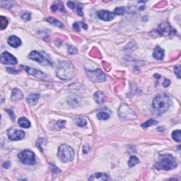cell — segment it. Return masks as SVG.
I'll use <instances>...</instances> for the list:
<instances>
[{
    "instance_id": "6da1fadb",
    "label": "cell",
    "mask_w": 181,
    "mask_h": 181,
    "mask_svg": "<svg viewBox=\"0 0 181 181\" xmlns=\"http://www.w3.org/2000/svg\"><path fill=\"white\" fill-rule=\"evenodd\" d=\"M75 69L72 62L67 61L60 62L56 69L57 77L62 80H69L75 75Z\"/></svg>"
},
{
    "instance_id": "7a4b0ae2",
    "label": "cell",
    "mask_w": 181,
    "mask_h": 181,
    "mask_svg": "<svg viewBox=\"0 0 181 181\" xmlns=\"http://www.w3.org/2000/svg\"><path fill=\"white\" fill-rule=\"evenodd\" d=\"M171 99L166 94L159 95L154 99L152 103L154 112L158 115H161L166 113L171 105Z\"/></svg>"
},
{
    "instance_id": "3957f363",
    "label": "cell",
    "mask_w": 181,
    "mask_h": 181,
    "mask_svg": "<svg viewBox=\"0 0 181 181\" xmlns=\"http://www.w3.org/2000/svg\"><path fill=\"white\" fill-rule=\"evenodd\" d=\"M177 166V162L175 157L171 154H162L159 156L158 161L155 163V168L158 170H169L173 169Z\"/></svg>"
},
{
    "instance_id": "277c9868",
    "label": "cell",
    "mask_w": 181,
    "mask_h": 181,
    "mask_svg": "<svg viewBox=\"0 0 181 181\" xmlns=\"http://www.w3.org/2000/svg\"><path fill=\"white\" fill-rule=\"evenodd\" d=\"M57 156L62 162H70L74 159V151L70 146L67 145V144H62L59 147Z\"/></svg>"
},
{
    "instance_id": "5b68a950",
    "label": "cell",
    "mask_w": 181,
    "mask_h": 181,
    "mask_svg": "<svg viewBox=\"0 0 181 181\" xmlns=\"http://www.w3.org/2000/svg\"><path fill=\"white\" fill-rule=\"evenodd\" d=\"M29 57L31 60L36 61L43 65H53V62L48 57H45L43 53L36 51V50L31 52L29 54Z\"/></svg>"
},
{
    "instance_id": "8992f818",
    "label": "cell",
    "mask_w": 181,
    "mask_h": 181,
    "mask_svg": "<svg viewBox=\"0 0 181 181\" xmlns=\"http://www.w3.org/2000/svg\"><path fill=\"white\" fill-rule=\"evenodd\" d=\"M19 158L21 162L26 165H33L36 163V156L30 150H24L19 154Z\"/></svg>"
},
{
    "instance_id": "52a82bcc",
    "label": "cell",
    "mask_w": 181,
    "mask_h": 181,
    "mask_svg": "<svg viewBox=\"0 0 181 181\" xmlns=\"http://www.w3.org/2000/svg\"><path fill=\"white\" fill-rule=\"evenodd\" d=\"M157 31L158 34L163 36H169L176 33V31H175L168 22L161 23V24L158 26Z\"/></svg>"
},
{
    "instance_id": "ba28073f",
    "label": "cell",
    "mask_w": 181,
    "mask_h": 181,
    "mask_svg": "<svg viewBox=\"0 0 181 181\" xmlns=\"http://www.w3.org/2000/svg\"><path fill=\"white\" fill-rule=\"evenodd\" d=\"M88 77L93 81L96 83L103 82L105 81V76L104 73L100 69H96L93 71H88L87 72Z\"/></svg>"
},
{
    "instance_id": "9c48e42d",
    "label": "cell",
    "mask_w": 181,
    "mask_h": 181,
    "mask_svg": "<svg viewBox=\"0 0 181 181\" xmlns=\"http://www.w3.org/2000/svg\"><path fill=\"white\" fill-rule=\"evenodd\" d=\"M118 115L122 118H127V119L137 118L135 113L127 105H122L120 106V110H118Z\"/></svg>"
},
{
    "instance_id": "30bf717a",
    "label": "cell",
    "mask_w": 181,
    "mask_h": 181,
    "mask_svg": "<svg viewBox=\"0 0 181 181\" xmlns=\"http://www.w3.org/2000/svg\"><path fill=\"white\" fill-rule=\"evenodd\" d=\"M7 135L10 140L19 141L23 140L25 137V132L21 130L11 129L8 131Z\"/></svg>"
},
{
    "instance_id": "8fae6325",
    "label": "cell",
    "mask_w": 181,
    "mask_h": 181,
    "mask_svg": "<svg viewBox=\"0 0 181 181\" xmlns=\"http://www.w3.org/2000/svg\"><path fill=\"white\" fill-rule=\"evenodd\" d=\"M1 62L3 64H12V65H14V64H17L18 60L16 57L12 55L11 54H10L8 52H4L1 55V58H0Z\"/></svg>"
},
{
    "instance_id": "7c38bea8",
    "label": "cell",
    "mask_w": 181,
    "mask_h": 181,
    "mask_svg": "<svg viewBox=\"0 0 181 181\" xmlns=\"http://www.w3.org/2000/svg\"><path fill=\"white\" fill-rule=\"evenodd\" d=\"M21 67L24 68V70H25L28 74H31V75H32V76H36V77L38 78V79H44L46 78V76H47L44 73L42 72L41 71L38 70V69H33V68L26 67V66H24H24L21 65Z\"/></svg>"
},
{
    "instance_id": "4fadbf2b",
    "label": "cell",
    "mask_w": 181,
    "mask_h": 181,
    "mask_svg": "<svg viewBox=\"0 0 181 181\" xmlns=\"http://www.w3.org/2000/svg\"><path fill=\"white\" fill-rule=\"evenodd\" d=\"M97 15H98L99 19L105 21H110L113 20L115 16V14L114 13L106 11V10H100V11H98Z\"/></svg>"
},
{
    "instance_id": "5bb4252c",
    "label": "cell",
    "mask_w": 181,
    "mask_h": 181,
    "mask_svg": "<svg viewBox=\"0 0 181 181\" xmlns=\"http://www.w3.org/2000/svg\"><path fill=\"white\" fill-rule=\"evenodd\" d=\"M67 6H69L71 9H72L75 13L77 14L78 15L83 16V14L82 11V6H80V5L76 4V3L73 2V1H68Z\"/></svg>"
},
{
    "instance_id": "9a60e30c",
    "label": "cell",
    "mask_w": 181,
    "mask_h": 181,
    "mask_svg": "<svg viewBox=\"0 0 181 181\" xmlns=\"http://www.w3.org/2000/svg\"><path fill=\"white\" fill-rule=\"evenodd\" d=\"M7 43L8 44L10 45V46L13 47V48H18L21 44V41L20 38L16 37L15 36H11L10 37H9L7 40Z\"/></svg>"
},
{
    "instance_id": "2e32d148",
    "label": "cell",
    "mask_w": 181,
    "mask_h": 181,
    "mask_svg": "<svg viewBox=\"0 0 181 181\" xmlns=\"http://www.w3.org/2000/svg\"><path fill=\"white\" fill-rule=\"evenodd\" d=\"M24 94H23L22 91L19 88H14L11 92V99L13 101H16L23 98Z\"/></svg>"
},
{
    "instance_id": "e0dca14e",
    "label": "cell",
    "mask_w": 181,
    "mask_h": 181,
    "mask_svg": "<svg viewBox=\"0 0 181 181\" xmlns=\"http://www.w3.org/2000/svg\"><path fill=\"white\" fill-rule=\"evenodd\" d=\"M153 57L158 60H162L164 57V50L161 49L159 46H157L155 48L154 53H153Z\"/></svg>"
},
{
    "instance_id": "ac0fdd59",
    "label": "cell",
    "mask_w": 181,
    "mask_h": 181,
    "mask_svg": "<svg viewBox=\"0 0 181 181\" xmlns=\"http://www.w3.org/2000/svg\"><path fill=\"white\" fill-rule=\"evenodd\" d=\"M108 177L105 173H98L92 175L88 178V180H108Z\"/></svg>"
},
{
    "instance_id": "d6986e66",
    "label": "cell",
    "mask_w": 181,
    "mask_h": 181,
    "mask_svg": "<svg viewBox=\"0 0 181 181\" xmlns=\"http://www.w3.org/2000/svg\"><path fill=\"white\" fill-rule=\"evenodd\" d=\"M94 98L95 101L98 104H101L105 102V95L103 93L100 91H97L94 93Z\"/></svg>"
},
{
    "instance_id": "ffe728a7",
    "label": "cell",
    "mask_w": 181,
    "mask_h": 181,
    "mask_svg": "<svg viewBox=\"0 0 181 181\" xmlns=\"http://www.w3.org/2000/svg\"><path fill=\"white\" fill-rule=\"evenodd\" d=\"M19 125H20L21 128H29L31 127V122L27 119L26 118L21 117L18 120Z\"/></svg>"
},
{
    "instance_id": "44dd1931",
    "label": "cell",
    "mask_w": 181,
    "mask_h": 181,
    "mask_svg": "<svg viewBox=\"0 0 181 181\" xmlns=\"http://www.w3.org/2000/svg\"><path fill=\"white\" fill-rule=\"evenodd\" d=\"M40 98V95L39 94H36V93H33V94L29 95L27 98V101L29 104L31 105H34L36 104L37 101L38 100V99Z\"/></svg>"
},
{
    "instance_id": "7402d4cb",
    "label": "cell",
    "mask_w": 181,
    "mask_h": 181,
    "mask_svg": "<svg viewBox=\"0 0 181 181\" xmlns=\"http://www.w3.org/2000/svg\"><path fill=\"white\" fill-rule=\"evenodd\" d=\"M46 21L48 23H50V24L56 26L57 27L64 28V24L59 20H57V19L53 18V17H48V18L46 19Z\"/></svg>"
},
{
    "instance_id": "603a6c76",
    "label": "cell",
    "mask_w": 181,
    "mask_h": 181,
    "mask_svg": "<svg viewBox=\"0 0 181 181\" xmlns=\"http://www.w3.org/2000/svg\"><path fill=\"white\" fill-rule=\"evenodd\" d=\"M74 123L79 127H85L87 124V121L85 118H76L74 119Z\"/></svg>"
},
{
    "instance_id": "cb8c5ba5",
    "label": "cell",
    "mask_w": 181,
    "mask_h": 181,
    "mask_svg": "<svg viewBox=\"0 0 181 181\" xmlns=\"http://www.w3.org/2000/svg\"><path fill=\"white\" fill-rule=\"evenodd\" d=\"M157 124H158V121L155 120L153 119H150L149 120H147V122H145V123H144L143 124L141 125V127L143 128H147L152 126V125H156Z\"/></svg>"
},
{
    "instance_id": "d4e9b609",
    "label": "cell",
    "mask_w": 181,
    "mask_h": 181,
    "mask_svg": "<svg viewBox=\"0 0 181 181\" xmlns=\"http://www.w3.org/2000/svg\"><path fill=\"white\" fill-rule=\"evenodd\" d=\"M140 163V160L139 158L135 156H132L130 157V160L128 161V166L130 167H133L135 166L136 164Z\"/></svg>"
},
{
    "instance_id": "484cf974",
    "label": "cell",
    "mask_w": 181,
    "mask_h": 181,
    "mask_svg": "<svg viewBox=\"0 0 181 181\" xmlns=\"http://www.w3.org/2000/svg\"><path fill=\"white\" fill-rule=\"evenodd\" d=\"M8 23L9 21L6 17H4V16L0 17V28H1V30L6 29L8 25Z\"/></svg>"
},
{
    "instance_id": "4316f807",
    "label": "cell",
    "mask_w": 181,
    "mask_h": 181,
    "mask_svg": "<svg viewBox=\"0 0 181 181\" xmlns=\"http://www.w3.org/2000/svg\"><path fill=\"white\" fill-rule=\"evenodd\" d=\"M97 118L99 120H106L109 119L110 115L108 113L105 112H100L97 114Z\"/></svg>"
},
{
    "instance_id": "83f0119b",
    "label": "cell",
    "mask_w": 181,
    "mask_h": 181,
    "mask_svg": "<svg viewBox=\"0 0 181 181\" xmlns=\"http://www.w3.org/2000/svg\"><path fill=\"white\" fill-rule=\"evenodd\" d=\"M172 137L175 142H180V130H177L173 131L172 133Z\"/></svg>"
},
{
    "instance_id": "f1b7e54d",
    "label": "cell",
    "mask_w": 181,
    "mask_h": 181,
    "mask_svg": "<svg viewBox=\"0 0 181 181\" xmlns=\"http://www.w3.org/2000/svg\"><path fill=\"white\" fill-rule=\"evenodd\" d=\"M64 125H65V121L64 120H60L57 122L55 125V130H60L64 128Z\"/></svg>"
},
{
    "instance_id": "f546056e",
    "label": "cell",
    "mask_w": 181,
    "mask_h": 181,
    "mask_svg": "<svg viewBox=\"0 0 181 181\" xmlns=\"http://www.w3.org/2000/svg\"><path fill=\"white\" fill-rule=\"evenodd\" d=\"M58 9H60V11H62V10L63 11H64V6L63 5H58V4H53L51 6V10L53 11V12H55L56 11H57Z\"/></svg>"
},
{
    "instance_id": "4dcf8cb0",
    "label": "cell",
    "mask_w": 181,
    "mask_h": 181,
    "mask_svg": "<svg viewBox=\"0 0 181 181\" xmlns=\"http://www.w3.org/2000/svg\"><path fill=\"white\" fill-rule=\"evenodd\" d=\"M21 18L22 19H24V21H29L31 18V13H29V12H24V14H23L21 16Z\"/></svg>"
},
{
    "instance_id": "1f68e13d",
    "label": "cell",
    "mask_w": 181,
    "mask_h": 181,
    "mask_svg": "<svg viewBox=\"0 0 181 181\" xmlns=\"http://www.w3.org/2000/svg\"><path fill=\"white\" fill-rule=\"evenodd\" d=\"M125 9L124 7H118L115 10V14L123 15L125 13Z\"/></svg>"
},
{
    "instance_id": "d6a6232c",
    "label": "cell",
    "mask_w": 181,
    "mask_h": 181,
    "mask_svg": "<svg viewBox=\"0 0 181 181\" xmlns=\"http://www.w3.org/2000/svg\"><path fill=\"white\" fill-rule=\"evenodd\" d=\"M174 72H175V74H176L177 77L178 79H180V65H177L175 67V69H174Z\"/></svg>"
},
{
    "instance_id": "836d02e7",
    "label": "cell",
    "mask_w": 181,
    "mask_h": 181,
    "mask_svg": "<svg viewBox=\"0 0 181 181\" xmlns=\"http://www.w3.org/2000/svg\"><path fill=\"white\" fill-rule=\"evenodd\" d=\"M51 170H52V171L55 173H59L61 172V170L59 169L57 167L55 166V165L53 164V163H51Z\"/></svg>"
},
{
    "instance_id": "e575fe53",
    "label": "cell",
    "mask_w": 181,
    "mask_h": 181,
    "mask_svg": "<svg viewBox=\"0 0 181 181\" xmlns=\"http://www.w3.org/2000/svg\"><path fill=\"white\" fill-rule=\"evenodd\" d=\"M80 25H81V23H74V24H73V29L76 31H80V30H81V29H80Z\"/></svg>"
},
{
    "instance_id": "d590c367",
    "label": "cell",
    "mask_w": 181,
    "mask_h": 181,
    "mask_svg": "<svg viewBox=\"0 0 181 181\" xmlns=\"http://www.w3.org/2000/svg\"><path fill=\"white\" fill-rule=\"evenodd\" d=\"M69 53L70 54H76L77 53V49L73 46H69V50H68Z\"/></svg>"
},
{
    "instance_id": "8d00e7d4",
    "label": "cell",
    "mask_w": 181,
    "mask_h": 181,
    "mask_svg": "<svg viewBox=\"0 0 181 181\" xmlns=\"http://www.w3.org/2000/svg\"><path fill=\"white\" fill-rule=\"evenodd\" d=\"M90 151V147L88 145V144H86V145L83 146V154H88V151Z\"/></svg>"
},
{
    "instance_id": "74e56055",
    "label": "cell",
    "mask_w": 181,
    "mask_h": 181,
    "mask_svg": "<svg viewBox=\"0 0 181 181\" xmlns=\"http://www.w3.org/2000/svg\"><path fill=\"white\" fill-rule=\"evenodd\" d=\"M7 71L9 73H11V74H17V73L19 72V71L16 70V69H14V68H10V67H7Z\"/></svg>"
},
{
    "instance_id": "f35d334b",
    "label": "cell",
    "mask_w": 181,
    "mask_h": 181,
    "mask_svg": "<svg viewBox=\"0 0 181 181\" xmlns=\"http://www.w3.org/2000/svg\"><path fill=\"white\" fill-rule=\"evenodd\" d=\"M6 112H7V113H9V115L10 117H11V118L12 119V120H14L15 116H14V114L13 111H12L11 110H9V109H7V110H6Z\"/></svg>"
},
{
    "instance_id": "ab89813d",
    "label": "cell",
    "mask_w": 181,
    "mask_h": 181,
    "mask_svg": "<svg viewBox=\"0 0 181 181\" xmlns=\"http://www.w3.org/2000/svg\"><path fill=\"white\" fill-rule=\"evenodd\" d=\"M170 80L166 79L164 80V81H163V86H164V87H168L170 85Z\"/></svg>"
},
{
    "instance_id": "60d3db41",
    "label": "cell",
    "mask_w": 181,
    "mask_h": 181,
    "mask_svg": "<svg viewBox=\"0 0 181 181\" xmlns=\"http://www.w3.org/2000/svg\"><path fill=\"white\" fill-rule=\"evenodd\" d=\"M9 166H10V164H9V162H5L4 163V168H8L9 167Z\"/></svg>"
}]
</instances>
